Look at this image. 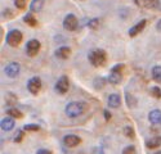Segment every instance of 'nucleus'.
Listing matches in <instances>:
<instances>
[{
  "mask_svg": "<svg viewBox=\"0 0 161 154\" xmlns=\"http://www.w3.org/2000/svg\"><path fill=\"white\" fill-rule=\"evenodd\" d=\"M86 108V104L84 101H71L66 107V114L69 117H79L80 114H83Z\"/></svg>",
  "mask_w": 161,
  "mask_h": 154,
  "instance_id": "nucleus-1",
  "label": "nucleus"
},
{
  "mask_svg": "<svg viewBox=\"0 0 161 154\" xmlns=\"http://www.w3.org/2000/svg\"><path fill=\"white\" fill-rule=\"evenodd\" d=\"M107 60V55L106 51L102 49H94L89 53V62L93 64L94 67H101L106 63Z\"/></svg>",
  "mask_w": 161,
  "mask_h": 154,
  "instance_id": "nucleus-2",
  "label": "nucleus"
},
{
  "mask_svg": "<svg viewBox=\"0 0 161 154\" xmlns=\"http://www.w3.org/2000/svg\"><path fill=\"white\" fill-rule=\"evenodd\" d=\"M21 41H22V33H21V31H18V30H12V31L7 35V43H8L10 46H13V48L18 46Z\"/></svg>",
  "mask_w": 161,
  "mask_h": 154,
  "instance_id": "nucleus-3",
  "label": "nucleus"
},
{
  "mask_svg": "<svg viewBox=\"0 0 161 154\" xmlns=\"http://www.w3.org/2000/svg\"><path fill=\"white\" fill-rule=\"evenodd\" d=\"M124 68L123 64H117V66H115L108 76V81L112 84V85H116L119 84L120 81H121V69Z\"/></svg>",
  "mask_w": 161,
  "mask_h": 154,
  "instance_id": "nucleus-4",
  "label": "nucleus"
},
{
  "mask_svg": "<svg viewBox=\"0 0 161 154\" xmlns=\"http://www.w3.org/2000/svg\"><path fill=\"white\" fill-rule=\"evenodd\" d=\"M63 27L67 31H74L77 28V18L74 14H67L63 19Z\"/></svg>",
  "mask_w": 161,
  "mask_h": 154,
  "instance_id": "nucleus-5",
  "label": "nucleus"
},
{
  "mask_svg": "<svg viewBox=\"0 0 161 154\" xmlns=\"http://www.w3.org/2000/svg\"><path fill=\"white\" fill-rule=\"evenodd\" d=\"M69 87H70V82H69L67 76H62L61 79L57 81V84H56V90H57V93H59V94L67 93Z\"/></svg>",
  "mask_w": 161,
  "mask_h": 154,
  "instance_id": "nucleus-6",
  "label": "nucleus"
},
{
  "mask_svg": "<svg viewBox=\"0 0 161 154\" xmlns=\"http://www.w3.org/2000/svg\"><path fill=\"white\" fill-rule=\"evenodd\" d=\"M40 87H42V81H40L39 77H32V79L27 82V89L31 94H37L40 91Z\"/></svg>",
  "mask_w": 161,
  "mask_h": 154,
  "instance_id": "nucleus-7",
  "label": "nucleus"
},
{
  "mask_svg": "<svg viewBox=\"0 0 161 154\" xmlns=\"http://www.w3.org/2000/svg\"><path fill=\"white\" fill-rule=\"evenodd\" d=\"M26 46H27L26 49H27V54L30 57H35L40 50V43L37 40H30Z\"/></svg>",
  "mask_w": 161,
  "mask_h": 154,
  "instance_id": "nucleus-8",
  "label": "nucleus"
},
{
  "mask_svg": "<svg viewBox=\"0 0 161 154\" xmlns=\"http://www.w3.org/2000/svg\"><path fill=\"white\" fill-rule=\"evenodd\" d=\"M80 141H81V139H80L79 136H76V135H66V136L63 137L64 145L69 146V148H74V146L79 145Z\"/></svg>",
  "mask_w": 161,
  "mask_h": 154,
  "instance_id": "nucleus-9",
  "label": "nucleus"
},
{
  "mask_svg": "<svg viewBox=\"0 0 161 154\" xmlns=\"http://www.w3.org/2000/svg\"><path fill=\"white\" fill-rule=\"evenodd\" d=\"M5 73H7L8 77H16L19 73V64L16 63V62L9 63L5 67Z\"/></svg>",
  "mask_w": 161,
  "mask_h": 154,
  "instance_id": "nucleus-10",
  "label": "nucleus"
},
{
  "mask_svg": "<svg viewBox=\"0 0 161 154\" xmlns=\"http://www.w3.org/2000/svg\"><path fill=\"white\" fill-rule=\"evenodd\" d=\"M146 19H143V21H141V22H138L136 26H133V27L129 30V35L131 36V37H134V36H137L144 27H146Z\"/></svg>",
  "mask_w": 161,
  "mask_h": 154,
  "instance_id": "nucleus-11",
  "label": "nucleus"
},
{
  "mask_svg": "<svg viewBox=\"0 0 161 154\" xmlns=\"http://www.w3.org/2000/svg\"><path fill=\"white\" fill-rule=\"evenodd\" d=\"M148 120H150V122L153 123V125L161 123V110H158V109L151 110L150 114H148Z\"/></svg>",
  "mask_w": 161,
  "mask_h": 154,
  "instance_id": "nucleus-12",
  "label": "nucleus"
},
{
  "mask_svg": "<svg viewBox=\"0 0 161 154\" xmlns=\"http://www.w3.org/2000/svg\"><path fill=\"white\" fill-rule=\"evenodd\" d=\"M71 54V49L67 48V46H61L56 50V55L58 58H62V59H67Z\"/></svg>",
  "mask_w": 161,
  "mask_h": 154,
  "instance_id": "nucleus-13",
  "label": "nucleus"
},
{
  "mask_svg": "<svg viewBox=\"0 0 161 154\" xmlns=\"http://www.w3.org/2000/svg\"><path fill=\"white\" fill-rule=\"evenodd\" d=\"M120 104H121V98H120L117 94H112L108 96V105L111 108H119Z\"/></svg>",
  "mask_w": 161,
  "mask_h": 154,
  "instance_id": "nucleus-14",
  "label": "nucleus"
},
{
  "mask_svg": "<svg viewBox=\"0 0 161 154\" xmlns=\"http://www.w3.org/2000/svg\"><path fill=\"white\" fill-rule=\"evenodd\" d=\"M147 148L150 149H156L158 146H161V136H156V137H152L147 141Z\"/></svg>",
  "mask_w": 161,
  "mask_h": 154,
  "instance_id": "nucleus-15",
  "label": "nucleus"
},
{
  "mask_svg": "<svg viewBox=\"0 0 161 154\" xmlns=\"http://www.w3.org/2000/svg\"><path fill=\"white\" fill-rule=\"evenodd\" d=\"M13 127H14V120H13L12 117L4 118V120L2 121V128H3L4 131H10Z\"/></svg>",
  "mask_w": 161,
  "mask_h": 154,
  "instance_id": "nucleus-16",
  "label": "nucleus"
},
{
  "mask_svg": "<svg viewBox=\"0 0 161 154\" xmlns=\"http://www.w3.org/2000/svg\"><path fill=\"white\" fill-rule=\"evenodd\" d=\"M152 79L157 82H161V66H155L152 68Z\"/></svg>",
  "mask_w": 161,
  "mask_h": 154,
  "instance_id": "nucleus-17",
  "label": "nucleus"
},
{
  "mask_svg": "<svg viewBox=\"0 0 161 154\" xmlns=\"http://www.w3.org/2000/svg\"><path fill=\"white\" fill-rule=\"evenodd\" d=\"M7 113H8L9 117H12V118H22L23 117L22 112H19L17 108H9Z\"/></svg>",
  "mask_w": 161,
  "mask_h": 154,
  "instance_id": "nucleus-18",
  "label": "nucleus"
},
{
  "mask_svg": "<svg viewBox=\"0 0 161 154\" xmlns=\"http://www.w3.org/2000/svg\"><path fill=\"white\" fill-rule=\"evenodd\" d=\"M43 0H32L31 2V10L32 12H40L42 10V8H43Z\"/></svg>",
  "mask_w": 161,
  "mask_h": 154,
  "instance_id": "nucleus-19",
  "label": "nucleus"
},
{
  "mask_svg": "<svg viewBox=\"0 0 161 154\" xmlns=\"http://www.w3.org/2000/svg\"><path fill=\"white\" fill-rule=\"evenodd\" d=\"M23 21H25L26 23H29L30 26H32V27H35V26L37 24V22H36V19L34 18V16H32V14H30V13H29V14H27V16H25V18H23Z\"/></svg>",
  "mask_w": 161,
  "mask_h": 154,
  "instance_id": "nucleus-20",
  "label": "nucleus"
},
{
  "mask_svg": "<svg viewBox=\"0 0 161 154\" xmlns=\"http://www.w3.org/2000/svg\"><path fill=\"white\" fill-rule=\"evenodd\" d=\"M143 4L146 8H156L158 5V0H143Z\"/></svg>",
  "mask_w": 161,
  "mask_h": 154,
  "instance_id": "nucleus-21",
  "label": "nucleus"
},
{
  "mask_svg": "<svg viewBox=\"0 0 161 154\" xmlns=\"http://www.w3.org/2000/svg\"><path fill=\"white\" fill-rule=\"evenodd\" d=\"M22 139H23V131H22V130L16 131L14 136H13V140H14V143H21Z\"/></svg>",
  "mask_w": 161,
  "mask_h": 154,
  "instance_id": "nucleus-22",
  "label": "nucleus"
},
{
  "mask_svg": "<svg viewBox=\"0 0 161 154\" xmlns=\"http://www.w3.org/2000/svg\"><path fill=\"white\" fill-rule=\"evenodd\" d=\"M151 94H152L155 98L160 99V98H161V90H160V87H158V86H153V87L151 89Z\"/></svg>",
  "mask_w": 161,
  "mask_h": 154,
  "instance_id": "nucleus-23",
  "label": "nucleus"
},
{
  "mask_svg": "<svg viewBox=\"0 0 161 154\" xmlns=\"http://www.w3.org/2000/svg\"><path fill=\"white\" fill-rule=\"evenodd\" d=\"M126 101H128V105H129V107H133V105L137 104V101H136V99H134V96H131V95L128 94V93H126Z\"/></svg>",
  "mask_w": 161,
  "mask_h": 154,
  "instance_id": "nucleus-24",
  "label": "nucleus"
},
{
  "mask_svg": "<svg viewBox=\"0 0 161 154\" xmlns=\"http://www.w3.org/2000/svg\"><path fill=\"white\" fill-rule=\"evenodd\" d=\"M26 2H27V0H14V5L18 9H23L26 7Z\"/></svg>",
  "mask_w": 161,
  "mask_h": 154,
  "instance_id": "nucleus-25",
  "label": "nucleus"
},
{
  "mask_svg": "<svg viewBox=\"0 0 161 154\" xmlns=\"http://www.w3.org/2000/svg\"><path fill=\"white\" fill-rule=\"evenodd\" d=\"M124 134H125L128 137H130V139H133V137H134V131H133V128H131V127H129V126L124 128Z\"/></svg>",
  "mask_w": 161,
  "mask_h": 154,
  "instance_id": "nucleus-26",
  "label": "nucleus"
},
{
  "mask_svg": "<svg viewBox=\"0 0 161 154\" xmlns=\"http://www.w3.org/2000/svg\"><path fill=\"white\" fill-rule=\"evenodd\" d=\"M121 154H136V148L134 146H126L124 150H123V153Z\"/></svg>",
  "mask_w": 161,
  "mask_h": 154,
  "instance_id": "nucleus-27",
  "label": "nucleus"
},
{
  "mask_svg": "<svg viewBox=\"0 0 161 154\" xmlns=\"http://www.w3.org/2000/svg\"><path fill=\"white\" fill-rule=\"evenodd\" d=\"M39 128L40 127L37 125H26L25 126V130H27V131H37Z\"/></svg>",
  "mask_w": 161,
  "mask_h": 154,
  "instance_id": "nucleus-28",
  "label": "nucleus"
},
{
  "mask_svg": "<svg viewBox=\"0 0 161 154\" xmlns=\"http://www.w3.org/2000/svg\"><path fill=\"white\" fill-rule=\"evenodd\" d=\"M104 82H106V81H104L103 79H97V80L94 81V85H96L97 89H101V87L104 85Z\"/></svg>",
  "mask_w": 161,
  "mask_h": 154,
  "instance_id": "nucleus-29",
  "label": "nucleus"
},
{
  "mask_svg": "<svg viewBox=\"0 0 161 154\" xmlns=\"http://www.w3.org/2000/svg\"><path fill=\"white\" fill-rule=\"evenodd\" d=\"M98 24H99V21H98V19H92V21L89 22V27H90V28H97Z\"/></svg>",
  "mask_w": 161,
  "mask_h": 154,
  "instance_id": "nucleus-30",
  "label": "nucleus"
},
{
  "mask_svg": "<svg viewBox=\"0 0 161 154\" xmlns=\"http://www.w3.org/2000/svg\"><path fill=\"white\" fill-rule=\"evenodd\" d=\"M36 154H50V151L48 149H40V150H37Z\"/></svg>",
  "mask_w": 161,
  "mask_h": 154,
  "instance_id": "nucleus-31",
  "label": "nucleus"
},
{
  "mask_svg": "<svg viewBox=\"0 0 161 154\" xmlns=\"http://www.w3.org/2000/svg\"><path fill=\"white\" fill-rule=\"evenodd\" d=\"M104 117H106V120H107V121H108V120L111 118V114H110L108 112H107V110H106V112H104Z\"/></svg>",
  "mask_w": 161,
  "mask_h": 154,
  "instance_id": "nucleus-32",
  "label": "nucleus"
},
{
  "mask_svg": "<svg viewBox=\"0 0 161 154\" xmlns=\"http://www.w3.org/2000/svg\"><path fill=\"white\" fill-rule=\"evenodd\" d=\"M156 28H157V31H160V32H161V19L157 22V24H156Z\"/></svg>",
  "mask_w": 161,
  "mask_h": 154,
  "instance_id": "nucleus-33",
  "label": "nucleus"
},
{
  "mask_svg": "<svg viewBox=\"0 0 161 154\" xmlns=\"http://www.w3.org/2000/svg\"><path fill=\"white\" fill-rule=\"evenodd\" d=\"M156 154H161V151H158V153H156Z\"/></svg>",
  "mask_w": 161,
  "mask_h": 154,
  "instance_id": "nucleus-34",
  "label": "nucleus"
}]
</instances>
